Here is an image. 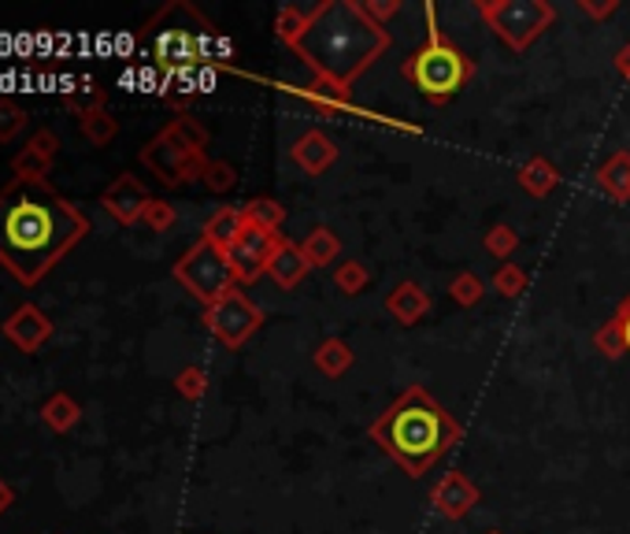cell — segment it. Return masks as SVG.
I'll return each instance as SVG.
<instances>
[{"label":"cell","mask_w":630,"mask_h":534,"mask_svg":"<svg viewBox=\"0 0 630 534\" xmlns=\"http://www.w3.org/2000/svg\"><path fill=\"white\" fill-rule=\"evenodd\" d=\"M86 235V211L48 183L12 178L0 189V264L23 286H37Z\"/></svg>","instance_id":"1"},{"label":"cell","mask_w":630,"mask_h":534,"mask_svg":"<svg viewBox=\"0 0 630 534\" xmlns=\"http://www.w3.org/2000/svg\"><path fill=\"white\" fill-rule=\"evenodd\" d=\"M293 48L327 83L345 89L360 70L374 64V56L385 48V34L357 4H323L319 12L304 19L301 34L293 37Z\"/></svg>","instance_id":"2"},{"label":"cell","mask_w":630,"mask_h":534,"mask_svg":"<svg viewBox=\"0 0 630 534\" xmlns=\"http://www.w3.org/2000/svg\"><path fill=\"white\" fill-rule=\"evenodd\" d=\"M371 435L390 457L401 460L409 476H423L453 446L456 423L445 416L438 401L415 386L374 423Z\"/></svg>","instance_id":"3"},{"label":"cell","mask_w":630,"mask_h":534,"mask_svg":"<svg viewBox=\"0 0 630 534\" xmlns=\"http://www.w3.org/2000/svg\"><path fill=\"white\" fill-rule=\"evenodd\" d=\"M175 279L197 301H205V308L216 305L222 294H230L233 282H238V279H233V268H230L227 253H222L219 246H211V241H205V238H200L197 246H193L189 253L175 264Z\"/></svg>","instance_id":"4"},{"label":"cell","mask_w":630,"mask_h":534,"mask_svg":"<svg viewBox=\"0 0 630 534\" xmlns=\"http://www.w3.org/2000/svg\"><path fill=\"white\" fill-rule=\"evenodd\" d=\"M467 70H471L467 67V59L456 53L453 45H445L434 26H431V45L420 48V53L409 59V78L434 100L453 97L456 89L464 86Z\"/></svg>","instance_id":"5"},{"label":"cell","mask_w":630,"mask_h":534,"mask_svg":"<svg viewBox=\"0 0 630 534\" xmlns=\"http://www.w3.org/2000/svg\"><path fill=\"white\" fill-rule=\"evenodd\" d=\"M482 15L490 19L497 34L512 48H523L534 34H542L553 19V8L537 0H504V4H486Z\"/></svg>","instance_id":"6"},{"label":"cell","mask_w":630,"mask_h":534,"mask_svg":"<svg viewBox=\"0 0 630 534\" xmlns=\"http://www.w3.org/2000/svg\"><path fill=\"white\" fill-rule=\"evenodd\" d=\"M205 327L222 346H241V341L260 327V308L252 305L249 297H241V290H230L216 305L205 308Z\"/></svg>","instance_id":"7"},{"label":"cell","mask_w":630,"mask_h":534,"mask_svg":"<svg viewBox=\"0 0 630 534\" xmlns=\"http://www.w3.org/2000/svg\"><path fill=\"white\" fill-rule=\"evenodd\" d=\"M282 241L274 230H263V227H246V235H241L233 246L227 249V260L233 268V279L238 282H252L260 275V271H268L274 249H279Z\"/></svg>","instance_id":"8"},{"label":"cell","mask_w":630,"mask_h":534,"mask_svg":"<svg viewBox=\"0 0 630 534\" xmlns=\"http://www.w3.org/2000/svg\"><path fill=\"white\" fill-rule=\"evenodd\" d=\"M56 153H59V138L48 127H42L30 134V141L12 156L8 167H12V175L19 183H45L48 171L56 164Z\"/></svg>","instance_id":"9"},{"label":"cell","mask_w":630,"mask_h":534,"mask_svg":"<svg viewBox=\"0 0 630 534\" xmlns=\"http://www.w3.org/2000/svg\"><path fill=\"white\" fill-rule=\"evenodd\" d=\"M4 338L12 341L19 352H37L53 338V319L45 316L37 305H19L12 316L4 319Z\"/></svg>","instance_id":"10"},{"label":"cell","mask_w":630,"mask_h":534,"mask_svg":"<svg viewBox=\"0 0 630 534\" xmlns=\"http://www.w3.org/2000/svg\"><path fill=\"white\" fill-rule=\"evenodd\" d=\"M149 189L138 183L134 175H119L116 183H111L105 194H100V205L108 208V216L111 219H119L123 227L130 224H138L141 216H145V208H149Z\"/></svg>","instance_id":"11"},{"label":"cell","mask_w":630,"mask_h":534,"mask_svg":"<svg viewBox=\"0 0 630 534\" xmlns=\"http://www.w3.org/2000/svg\"><path fill=\"white\" fill-rule=\"evenodd\" d=\"M246 227H249L246 208H219L205 224V241H211V246H219L222 253H227L233 241L246 235Z\"/></svg>","instance_id":"12"},{"label":"cell","mask_w":630,"mask_h":534,"mask_svg":"<svg viewBox=\"0 0 630 534\" xmlns=\"http://www.w3.org/2000/svg\"><path fill=\"white\" fill-rule=\"evenodd\" d=\"M304 271H308V260L297 246H290V241H282L279 249H274L271 264H268V275L279 282V286H297L304 279Z\"/></svg>","instance_id":"13"},{"label":"cell","mask_w":630,"mask_h":534,"mask_svg":"<svg viewBox=\"0 0 630 534\" xmlns=\"http://www.w3.org/2000/svg\"><path fill=\"white\" fill-rule=\"evenodd\" d=\"M42 419H45L48 431H56V435H67V431L75 427L78 419H83V405H78V401L70 397L67 390H56V394L42 405Z\"/></svg>","instance_id":"14"},{"label":"cell","mask_w":630,"mask_h":534,"mask_svg":"<svg viewBox=\"0 0 630 534\" xmlns=\"http://www.w3.org/2000/svg\"><path fill=\"white\" fill-rule=\"evenodd\" d=\"M78 130H83V138L89 145H108L111 138L119 134V119L108 112V105L100 100V105L86 108L83 116H78Z\"/></svg>","instance_id":"15"},{"label":"cell","mask_w":630,"mask_h":534,"mask_svg":"<svg viewBox=\"0 0 630 534\" xmlns=\"http://www.w3.org/2000/svg\"><path fill=\"white\" fill-rule=\"evenodd\" d=\"M434 498H438V505H442L445 516H464L467 505L475 501V493L467 490V482H464L460 476H449V479H445L442 487H438V493H434Z\"/></svg>","instance_id":"16"},{"label":"cell","mask_w":630,"mask_h":534,"mask_svg":"<svg viewBox=\"0 0 630 534\" xmlns=\"http://www.w3.org/2000/svg\"><path fill=\"white\" fill-rule=\"evenodd\" d=\"M30 127V116L23 105H15L12 97H0V145L15 141Z\"/></svg>","instance_id":"17"},{"label":"cell","mask_w":630,"mask_h":534,"mask_svg":"<svg viewBox=\"0 0 630 534\" xmlns=\"http://www.w3.org/2000/svg\"><path fill=\"white\" fill-rule=\"evenodd\" d=\"M246 219L252 227H263V230H274V224L282 219V208L271 205V200H252L246 208Z\"/></svg>","instance_id":"18"},{"label":"cell","mask_w":630,"mask_h":534,"mask_svg":"<svg viewBox=\"0 0 630 534\" xmlns=\"http://www.w3.org/2000/svg\"><path fill=\"white\" fill-rule=\"evenodd\" d=\"M141 219H145L152 230H164V227L175 224V211H171L167 200H149V208H145V216H141Z\"/></svg>","instance_id":"19"},{"label":"cell","mask_w":630,"mask_h":534,"mask_svg":"<svg viewBox=\"0 0 630 534\" xmlns=\"http://www.w3.org/2000/svg\"><path fill=\"white\" fill-rule=\"evenodd\" d=\"M178 390L186 397H197L200 390H205V375H200V371H186V375H178Z\"/></svg>","instance_id":"20"},{"label":"cell","mask_w":630,"mask_h":534,"mask_svg":"<svg viewBox=\"0 0 630 534\" xmlns=\"http://www.w3.org/2000/svg\"><path fill=\"white\" fill-rule=\"evenodd\" d=\"M12 501H15V493H12V487H8L4 479H0V516H4L8 509H12Z\"/></svg>","instance_id":"21"},{"label":"cell","mask_w":630,"mask_h":534,"mask_svg":"<svg viewBox=\"0 0 630 534\" xmlns=\"http://www.w3.org/2000/svg\"><path fill=\"white\" fill-rule=\"evenodd\" d=\"M619 330H623V346L630 349V308H627V316H623V327H619Z\"/></svg>","instance_id":"22"}]
</instances>
